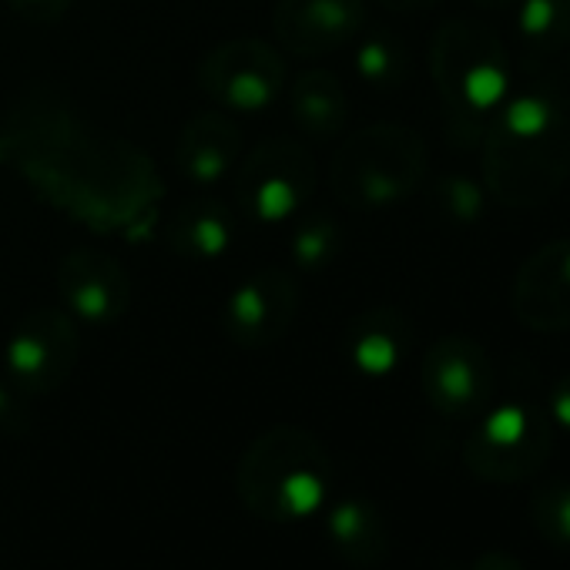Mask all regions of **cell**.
Here are the masks:
<instances>
[{
  "mask_svg": "<svg viewBox=\"0 0 570 570\" xmlns=\"http://www.w3.org/2000/svg\"><path fill=\"white\" fill-rule=\"evenodd\" d=\"M380 4H383L386 11L413 14V11H426V8H433V4H436V0H380Z\"/></svg>",
  "mask_w": 570,
  "mask_h": 570,
  "instance_id": "f1b7e54d",
  "label": "cell"
},
{
  "mask_svg": "<svg viewBox=\"0 0 570 570\" xmlns=\"http://www.w3.org/2000/svg\"><path fill=\"white\" fill-rule=\"evenodd\" d=\"M195 81L215 108L262 115L285 88V58L262 38H232L198 61Z\"/></svg>",
  "mask_w": 570,
  "mask_h": 570,
  "instance_id": "52a82bcc",
  "label": "cell"
},
{
  "mask_svg": "<svg viewBox=\"0 0 570 570\" xmlns=\"http://www.w3.org/2000/svg\"><path fill=\"white\" fill-rule=\"evenodd\" d=\"M165 248L181 258H222L238 238V215L218 195H195L181 202L161 225Z\"/></svg>",
  "mask_w": 570,
  "mask_h": 570,
  "instance_id": "2e32d148",
  "label": "cell"
},
{
  "mask_svg": "<svg viewBox=\"0 0 570 570\" xmlns=\"http://www.w3.org/2000/svg\"><path fill=\"white\" fill-rule=\"evenodd\" d=\"M436 205L453 222H476L483 215V188L466 175H443L436 181Z\"/></svg>",
  "mask_w": 570,
  "mask_h": 570,
  "instance_id": "cb8c5ba5",
  "label": "cell"
},
{
  "mask_svg": "<svg viewBox=\"0 0 570 570\" xmlns=\"http://www.w3.org/2000/svg\"><path fill=\"white\" fill-rule=\"evenodd\" d=\"M330 453L303 426H272L238 460V497L265 523L320 513L330 497Z\"/></svg>",
  "mask_w": 570,
  "mask_h": 570,
  "instance_id": "3957f363",
  "label": "cell"
},
{
  "mask_svg": "<svg viewBox=\"0 0 570 570\" xmlns=\"http://www.w3.org/2000/svg\"><path fill=\"white\" fill-rule=\"evenodd\" d=\"M326 530H330L336 550L360 567H373L386 557V547H390L386 523H383L380 510L363 497H346V500L333 503L330 517H326Z\"/></svg>",
  "mask_w": 570,
  "mask_h": 570,
  "instance_id": "d6986e66",
  "label": "cell"
},
{
  "mask_svg": "<svg viewBox=\"0 0 570 570\" xmlns=\"http://www.w3.org/2000/svg\"><path fill=\"white\" fill-rule=\"evenodd\" d=\"M299 316V282L285 268H258L242 278L225 309L222 333L238 350H268L293 330Z\"/></svg>",
  "mask_w": 570,
  "mask_h": 570,
  "instance_id": "30bf717a",
  "label": "cell"
},
{
  "mask_svg": "<svg viewBox=\"0 0 570 570\" xmlns=\"http://www.w3.org/2000/svg\"><path fill=\"white\" fill-rule=\"evenodd\" d=\"M426 145L406 125H370L350 135L330 165V185L350 208H383L420 188Z\"/></svg>",
  "mask_w": 570,
  "mask_h": 570,
  "instance_id": "5b68a950",
  "label": "cell"
},
{
  "mask_svg": "<svg viewBox=\"0 0 570 570\" xmlns=\"http://www.w3.org/2000/svg\"><path fill=\"white\" fill-rule=\"evenodd\" d=\"M28 430H31V413H28L24 393L8 376H0V433L21 436Z\"/></svg>",
  "mask_w": 570,
  "mask_h": 570,
  "instance_id": "484cf974",
  "label": "cell"
},
{
  "mask_svg": "<svg viewBox=\"0 0 570 570\" xmlns=\"http://www.w3.org/2000/svg\"><path fill=\"white\" fill-rule=\"evenodd\" d=\"M343 252V225L333 215H306L289 238V258L303 272H323Z\"/></svg>",
  "mask_w": 570,
  "mask_h": 570,
  "instance_id": "7402d4cb",
  "label": "cell"
},
{
  "mask_svg": "<svg viewBox=\"0 0 570 570\" xmlns=\"http://www.w3.org/2000/svg\"><path fill=\"white\" fill-rule=\"evenodd\" d=\"M366 31V0H278L272 35L296 58H323Z\"/></svg>",
  "mask_w": 570,
  "mask_h": 570,
  "instance_id": "4fadbf2b",
  "label": "cell"
},
{
  "mask_svg": "<svg viewBox=\"0 0 570 570\" xmlns=\"http://www.w3.org/2000/svg\"><path fill=\"white\" fill-rule=\"evenodd\" d=\"M61 309L85 326H115L128 309L135 285L118 255L105 248H75L55 272Z\"/></svg>",
  "mask_w": 570,
  "mask_h": 570,
  "instance_id": "8fae6325",
  "label": "cell"
},
{
  "mask_svg": "<svg viewBox=\"0 0 570 570\" xmlns=\"http://www.w3.org/2000/svg\"><path fill=\"white\" fill-rule=\"evenodd\" d=\"M420 383L436 413L473 416L493 393V363L476 340L453 333L426 350Z\"/></svg>",
  "mask_w": 570,
  "mask_h": 570,
  "instance_id": "7c38bea8",
  "label": "cell"
},
{
  "mask_svg": "<svg viewBox=\"0 0 570 570\" xmlns=\"http://www.w3.org/2000/svg\"><path fill=\"white\" fill-rule=\"evenodd\" d=\"M81 356V330L61 306L28 313L4 343V373L24 396L61 390Z\"/></svg>",
  "mask_w": 570,
  "mask_h": 570,
  "instance_id": "9c48e42d",
  "label": "cell"
},
{
  "mask_svg": "<svg viewBox=\"0 0 570 570\" xmlns=\"http://www.w3.org/2000/svg\"><path fill=\"white\" fill-rule=\"evenodd\" d=\"M343 350L356 373L383 380L400 370L410 353V323L393 306H373L350 323Z\"/></svg>",
  "mask_w": 570,
  "mask_h": 570,
  "instance_id": "e0dca14e",
  "label": "cell"
},
{
  "mask_svg": "<svg viewBox=\"0 0 570 570\" xmlns=\"http://www.w3.org/2000/svg\"><path fill=\"white\" fill-rule=\"evenodd\" d=\"M530 517H533L537 530L550 543L570 547V483H547V487H540L533 493Z\"/></svg>",
  "mask_w": 570,
  "mask_h": 570,
  "instance_id": "603a6c76",
  "label": "cell"
},
{
  "mask_svg": "<svg viewBox=\"0 0 570 570\" xmlns=\"http://www.w3.org/2000/svg\"><path fill=\"white\" fill-rule=\"evenodd\" d=\"M430 75L450 111L456 138H483V118L503 105L510 71L507 51L497 35L473 21H446L430 48Z\"/></svg>",
  "mask_w": 570,
  "mask_h": 570,
  "instance_id": "277c9868",
  "label": "cell"
},
{
  "mask_svg": "<svg viewBox=\"0 0 570 570\" xmlns=\"http://www.w3.org/2000/svg\"><path fill=\"white\" fill-rule=\"evenodd\" d=\"M547 416H550V423L570 430V376L553 383V390H550V413Z\"/></svg>",
  "mask_w": 570,
  "mask_h": 570,
  "instance_id": "4316f807",
  "label": "cell"
},
{
  "mask_svg": "<svg viewBox=\"0 0 570 570\" xmlns=\"http://www.w3.org/2000/svg\"><path fill=\"white\" fill-rule=\"evenodd\" d=\"M520 41L533 55H550L570 45V0H523L520 4Z\"/></svg>",
  "mask_w": 570,
  "mask_h": 570,
  "instance_id": "44dd1931",
  "label": "cell"
},
{
  "mask_svg": "<svg viewBox=\"0 0 570 570\" xmlns=\"http://www.w3.org/2000/svg\"><path fill=\"white\" fill-rule=\"evenodd\" d=\"M513 313L523 326L540 333L570 330V238L547 242L523 262Z\"/></svg>",
  "mask_w": 570,
  "mask_h": 570,
  "instance_id": "5bb4252c",
  "label": "cell"
},
{
  "mask_svg": "<svg viewBox=\"0 0 570 570\" xmlns=\"http://www.w3.org/2000/svg\"><path fill=\"white\" fill-rule=\"evenodd\" d=\"M11 8V14H18L24 24H35V28H51L58 21H65L78 0H4Z\"/></svg>",
  "mask_w": 570,
  "mask_h": 570,
  "instance_id": "d4e9b609",
  "label": "cell"
},
{
  "mask_svg": "<svg viewBox=\"0 0 570 570\" xmlns=\"http://www.w3.org/2000/svg\"><path fill=\"white\" fill-rule=\"evenodd\" d=\"M553 446V423L530 403H507L493 410L466 440L463 460L480 480L517 483L533 476Z\"/></svg>",
  "mask_w": 570,
  "mask_h": 570,
  "instance_id": "ba28073f",
  "label": "cell"
},
{
  "mask_svg": "<svg viewBox=\"0 0 570 570\" xmlns=\"http://www.w3.org/2000/svg\"><path fill=\"white\" fill-rule=\"evenodd\" d=\"M473 570H523L510 553H503V550H493V553H483L476 563H473Z\"/></svg>",
  "mask_w": 570,
  "mask_h": 570,
  "instance_id": "83f0119b",
  "label": "cell"
},
{
  "mask_svg": "<svg viewBox=\"0 0 570 570\" xmlns=\"http://www.w3.org/2000/svg\"><path fill=\"white\" fill-rule=\"evenodd\" d=\"M356 75L373 91H396L410 78V48L393 31H363L356 38Z\"/></svg>",
  "mask_w": 570,
  "mask_h": 570,
  "instance_id": "ffe728a7",
  "label": "cell"
},
{
  "mask_svg": "<svg viewBox=\"0 0 570 570\" xmlns=\"http://www.w3.org/2000/svg\"><path fill=\"white\" fill-rule=\"evenodd\" d=\"M570 168V121L553 91L533 88L500 105L487 131V188L503 205H537L550 198Z\"/></svg>",
  "mask_w": 570,
  "mask_h": 570,
  "instance_id": "7a4b0ae2",
  "label": "cell"
},
{
  "mask_svg": "<svg viewBox=\"0 0 570 570\" xmlns=\"http://www.w3.org/2000/svg\"><path fill=\"white\" fill-rule=\"evenodd\" d=\"M480 8H490V11H503V8H510L513 0H476Z\"/></svg>",
  "mask_w": 570,
  "mask_h": 570,
  "instance_id": "f546056e",
  "label": "cell"
},
{
  "mask_svg": "<svg viewBox=\"0 0 570 570\" xmlns=\"http://www.w3.org/2000/svg\"><path fill=\"white\" fill-rule=\"evenodd\" d=\"M0 165L101 235L145 238L158 225L161 178L151 158L51 91L24 95L0 115Z\"/></svg>",
  "mask_w": 570,
  "mask_h": 570,
  "instance_id": "6da1fadb",
  "label": "cell"
},
{
  "mask_svg": "<svg viewBox=\"0 0 570 570\" xmlns=\"http://www.w3.org/2000/svg\"><path fill=\"white\" fill-rule=\"evenodd\" d=\"M320 168L313 151L289 135L262 138L235 165V198L245 218L275 225L296 218L313 198Z\"/></svg>",
  "mask_w": 570,
  "mask_h": 570,
  "instance_id": "8992f818",
  "label": "cell"
},
{
  "mask_svg": "<svg viewBox=\"0 0 570 570\" xmlns=\"http://www.w3.org/2000/svg\"><path fill=\"white\" fill-rule=\"evenodd\" d=\"M245 151L238 125L228 118V111H202L185 121L178 141H175V168L191 185H215L228 171H235L238 158Z\"/></svg>",
  "mask_w": 570,
  "mask_h": 570,
  "instance_id": "9a60e30c",
  "label": "cell"
},
{
  "mask_svg": "<svg viewBox=\"0 0 570 570\" xmlns=\"http://www.w3.org/2000/svg\"><path fill=\"white\" fill-rule=\"evenodd\" d=\"M289 108L299 131L313 141H330L346 128L350 95L326 68H309L289 85Z\"/></svg>",
  "mask_w": 570,
  "mask_h": 570,
  "instance_id": "ac0fdd59",
  "label": "cell"
}]
</instances>
